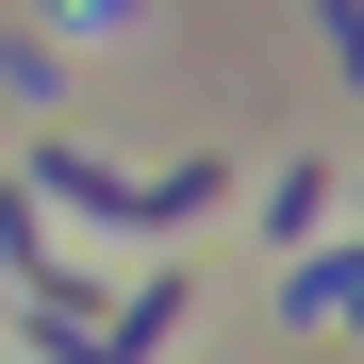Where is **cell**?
<instances>
[{"mask_svg": "<svg viewBox=\"0 0 364 364\" xmlns=\"http://www.w3.org/2000/svg\"><path fill=\"white\" fill-rule=\"evenodd\" d=\"M33 199H67V215H116V232H182V215H215L232 199V166H100V149H67V133H50L33 149Z\"/></svg>", "mask_w": 364, "mask_h": 364, "instance_id": "6da1fadb", "label": "cell"}, {"mask_svg": "<svg viewBox=\"0 0 364 364\" xmlns=\"http://www.w3.org/2000/svg\"><path fill=\"white\" fill-rule=\"evenodd\" d=\"M331 199H348V166H331V149H298V166L265 182V232H298V249H315V232H331Z\"/></svg>", "mask_w": 364, "mask_h": 364, "instance_id": "7a4b0ae2", "label": "cell"}]
</instances>
